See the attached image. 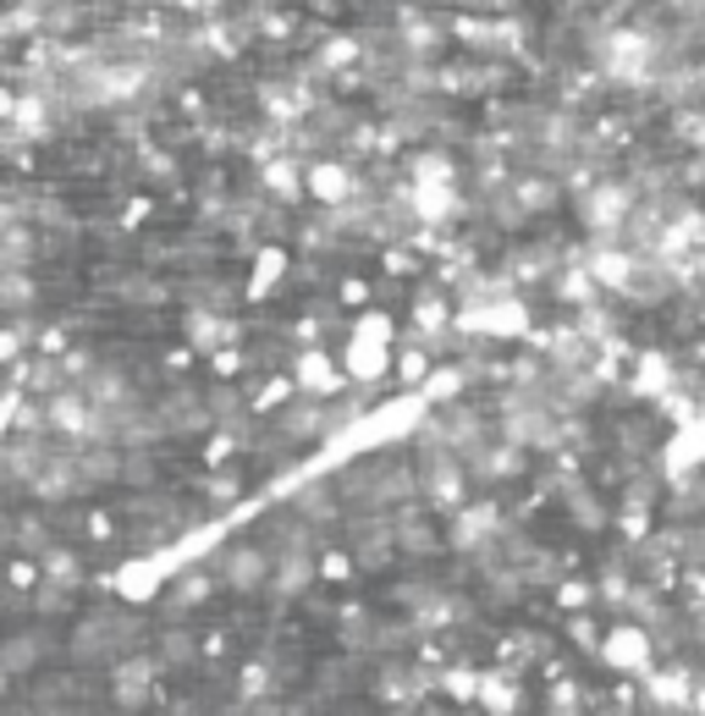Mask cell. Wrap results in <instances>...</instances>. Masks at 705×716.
Listing matches in <instances>:
<instances>
[{
  "label": "cell",
  "instance_id": "obj_1",
  "mask_svg": "<svg viewBox=\"0 0 705 716\" xmlns=\"http://www.w3.org/2000/svg\"><path fill=\"white\" fill-rule=\"evenodd\" d=\"M143 623L117 612V606H94L89 617H78V628L67 634V656L72 667H117L128 656H139Z\"/></svg>",
  "mask_w": 705,
  "mask_h": 716
},
{
  "label": "cell",
  "instance_id": "obj_2",
  "mask_svg": "<svg viewBox=\"0 0 705 716\" xmlns=\"http://www.w3.org/2000/svg\"><path fill=\"white\" fill-rule=\"evenodd\" d=\"M420 502L435 513H457L469 507V468L446 452V446H420Z\"/></svg>",
  "mask_w": 705,
  "mask_h": 716
},
{
  "label": "cell",
  "instance_id": "obj_3",
  "mask_svg": "<svg viewBox=\"0 0 705 716\" xmlns=\"http://www.w3.org/2000/svg\"><path fill=\"white\" fill-rule=\"evenodd\" d=\"M430 689H441V673H435V667H414L409 656L381 662V678H375V700H381V706L414 712V706H424Z\"/></svg>",
  "mask_w": 705,
  "mask_h": 716
},
{
  "label": "cell",
  "instance_id": "obj_4",
  "mask_svg": "<svg viewBox=\"0 0 705 716\" xmlns=\"http://www.w3.org/2000/svg\"><path fill=\"white\" fill-rule=\"evenodd\" d=\"M628 215H634V193L617 188V182H601V188H584L578 193V221L595 238H612L617 226H628Z\"/></svg>",
  "mask_w": 705,
  "mask_h": 716
},
{
  "label": "cell",
  "instance_id": "obj_5",
  "mask_svg": "<svg viewBox=\"0 0 705 716\" xmlns=\"http://www.w3.org/2000/svg\"><path fill=\"white\" fill-rule=\"evenodd\" d=\"M215 573H221V584L232 589V595H254V589H265L271 584V552L265 546H249V541H238V546H226L221 557H215Z\"/></svg>",
  "mask_w": 705,
  "mask_h": 716
},
{
  "label": "cell",
  "instance_id": "obj_6",
  "mask_svg": "<svg viewBox=\"0 0 705 716\" xmlns=\"http://www.w3.org/2000/svg\"><path fill=\"white\" fill-rule=\"evenodd\" d=\"M160 656H149V651H139V656H128V662H117L111 667V700L122 706V712H143L149 700H154V678H160Z\"/></svg>",
  "mask_w": 705,
  "mask_h": 716
},
{
  "label": "cell",
  "instance_id": "obj_7",
  "mask_svg": "<svg viewBox=\"0 0 705 716\" xmlns=\"http://www.w3.org/2000/svg\"><path fill=\"white\" fill-rule=\"evenodd\" d=\"M502 530V513L491 507V502H474V507H457L452 513V524H446V546L452 552H485L491 546V535Z\"/></svg>",
  "mask_w": 705,
  "mask_h": 716
},
{
  "label": "cell",
  "instance_id": "obj_8",
  "mask_svg": "<svg viewBox=\"0 0 705 716\" xmlns=\"http://www.w3.org/2000/svg\"><path fill=\"white\" fill-rule=\"evenodd\" d=\"M601 656H606L617 673H639V667H651V628H645V623H617V628L606 634Z\"/></svg>",
  "mask_w": 705,
  "mask_h": 716
},
{
  "label": "cell",
  "instance_id": "obj_9",
  "mask_svg": "<svg viewBox=\"0 0 705 716\" xmlns=\"http://www.w3.org/2000/svg\"><path fill=\"white\" fill-rule=\"evenodd\" d=\"M44 656H50V634H44V628H17V634L6 639V678L22 684Z\"/></svg>",
  "mask_w": 705,
  "mask_h": 716
},
{
  "label": "cell",
  "instance_id": "obj_10",
  "mask_svg": "<svg viewBox=\"0 0 705 716\" xmlns=\"http://www.w3.org/2000/svg\"><path fill=\"white\" fill-rule=\"evenodd\" d=\"M215 589H221V573H215V563H210V568L177 573V578H171V589H165V612H193V606H204Z\"/></svg>",
  "mask_w": 705,
  "mask_h": 716
},
{
  "label": "cell",
  "instance_id": "obj_11",
  "mask_svg": "<svg viewBox=\"0 0 705 716\" xmlns=\"http://www.w3.org/2000/svg\"><path fill=\"white\" fill-rule=\"evenodd\" d=\"M342 695H353V656L325 662V667L314 673V684H309V700H314V706H336Z\"/></svg>",
  "mask_w": 705,
  "mask_h": 716
},
{
  "label": "cell",
  "instance_id": "obj_12",
  "mask_svg": "<svg viewBox=\"0 0 705 716\" xmlns=\"http://www.w3.org/2000/svg\"><path fill=\"white\" fill-rule=\"evenodd\" d=\"M314 563H309V552H282L276 557V573H271V589L282 595V601H298L309 584H314Z\"/></svg>",
  "mask_w": 705,
  "mask_h": 716
},
{
  "label": "cell",
  "instance_id": "obj_13",
  "mask_svg": "<svg viewBox=\"0 0 705 716\" xmlns=\"http://www.w3.org/2000/svg\"><path fill=\"white\" fill-rule=\"evenodd\" d=\"M309 193L320 199V204H331V210H342L348 199H353V177L336 165V160H320L314 171H309Z\"/></svg>",
  "mask_w": 705,
  "mask_h": 716
},
{
  "label": "cell",
  "instance_id": "obj_14",
  "mask_svg": "<svg viewBox=\"0 0 705 716\" xmlns=\"http://www.w3.org/2000/svg\"><path fill=\"white\" fill-rule=\"evenodd\" d=\"M298 386L314 392V397H336V392H342V375H336V364H331L320 347H309V353L298 359Z\"/></svg>",
  "mask_w": 705,
  "mask_h": 716
},
{
  "label": "cell",
  "instance_id": "obj_15",
  "mask_svg": "<svg viewBox=\"0 0 705 716\" xmlns=\"http://www.w3.org/2000/svg\"><path fill=\"white\" fill-rule=\"evenodd\" d=\"M397 518V552L403 557H430V552H441V535L424 524L414 507H403V513H392Z\"/></svg>",
  "mask_w": 705,
  "mask_h": 716
},
{
  "label": "cell",
  "instance_id": "obj_16",
  "mask_svg": "<svg viewBox=\"0 0 705 716\" xmlns=\"http://www.w3.org/2000/svg\"><path fill=\"white\" fill-rule=\"evenodd\" d=\"M480 706H485V716H513L518 712V684H513L507 673H485V684H480Z\"/></svg>",
  "mask_w": 705,
  "mask_h": 716
},
{
  "label": "cell",
  "instance_id": "obj_17",
  "mask_svg": "<svg viewBox=\"0 0 705 716\" xmlns=\"http://www.w3.org/2000/svg\"><path fill=\"white\" fill-rule=\"evenodd\" d=\"M39 568H44L50 584H67V589H78V584H83V563H78L67 546H50V552L39 557Z\"/></svg>",
  "mask_w": 705,
  "mask_h": 716
},
{
  "label": "cell",
  "instance_id": "obj_18",
  "mask_svg": "<svg viewBox=\"0 0 705 716\" xmlns=\"http://www.w3.org/2000/svg\"><path fill=\"white\" fill-rule=\"evenodd\" d=\"M513 199H518L530 215H546V210L557 204V182H546V177H524V182L513 188Z\"/></svg>",
  "mask_w": 705,
  "mask_h": 716
},
{
  "label": "cell",
  "instance_id": "obj_19",
  "mask_svg": "<svg viewBox=\"0 0 705 716\" xmlns=\"http://www.w3.org/2000/svg\"><path fill=\"white\" fill-rule=\"evenodd\" d=\"M199 651H204V645H199L188 628H165V634H160V662H165V667H188Z\"/></svg>",
  "mask_w": 705,
  "mask_h": 716
},
{
  "label": "cell",
  "instance_id": "obj_20",
  "mask_svg": "<svg viewBox=\"0 0 705 716\" xmlns=\"http://www.w3.org/2000/svg\"><path fill=\"white\" fill-rule=\"evenodd\" d=\"M480 684H485V673H469V667H452V673H441V695H446L452 706H469V700H480Z\"/></svg>",
  "mask_w": 705,
  "mask_h": 716
},
{
  "label": "cell",
  "instance_id": "obj_21",
  "mask_svg": "<svg viewBox=\"0 0 705 716\" xmlns=\"http://www.w3.org/2000/svg\"><path fill=\"white\" fill-rule=\"evenodd\" d=\"M271 684H276V678H271V662L260 656V662H249V667H243V684H238V700H243V706H260V700L271 695Z\"/></svg>",
  "mask_w": 705,
  "mask_h": 716
},
{
  "label": "cell",
  "instance_id": "obj_22",
  "mask_svg": "<svg viewBox=\"0 0 705 716\" xmlns=\"http://www.w3.org/2000/svg\"><path fill=\"white\" fill-rule=\"evenodd\" d=\"M567 513H578V530H601L606 524V507L584 491V485H573V496H567Z\"/></svg>",
  "mask_w": 705,
  "mask_h": 716
},
{
  "label": "cell",
  "instance_id": "obj_23",
  "mask_svg": "<svg viewBox=\"0 0 705 716\" xmlns=\"http://www.w3.org/2000/svg\"><path fill=\"white\" fill-rule=\"evenodd\" d=\"M595 601H601V589H595V584H557V606H563L567 617H578V612H590V606H595Z\"/></svg>",
  "mask_w": 705,
  "mask_h": 716
},
{
  "label": "cell",
  "instance_id": "obj_24",
  "mask_svg": "<svg viewBox=\"0 0 705 716\" xmlns=\"http://www.w3.org/2000/svg\"><path fill=\"white\" fill-rule=\"evenodd\" d=\"M265 182L276 188V199H298V188H303L292 160H271V165H265Z\"/></svg>",
  "mask_w": 705,
  "mask_h": 716
},
{
  "label": "cell",
  "instance_id": "obj_25",
  "mask_svg": "<svg viewBox=\"0 0 705 716\" xmlns=\"http://www.w3.org/2000/svg\"><path fill=\"white\" fill-rule=\"evenodd\" d=\"M424 375H430V359H424V347H403V359H397V381H403V386H420Z\"/></svg>",
  "mask_w": 705,
  "mask_h": 716
},
{
  "label": "cell",
  "instance_id": "obj_26",
  "mask_svg": "<svg viewBox=\"0 0 705 716\" xmlns=\"http://www.w3.org/2000/svg\"><path fill=\"white\" fill-rule=\"evenodd\" d=\"M28 298H33L28 276H22V271H6V309H11V314H22V309H28Z\"/></svg>",
  "mask_w": 705,
  "mask_h": 716
},
{
  "label": "cell",
  "instance_id": "obj_27",
  "mask_svg": "<svg viewBox=\"0 0 705 716\" xmlns=\"http://www.w3.org/2000/svg\"><path fill=\"white\" fill-rule=\"evenodd\" d=\"M353 563H359V557H342V552H325V557H320V573H325V578H348V573H353Z\"/></svg>",
  "mask_w": 705,
  "mask_h": 716
},
{
  "label": "cell",
  "instance_id": "obj_28",
  "mask_svg": "<svg viewBox=\"0 0 705 716\" xmlns=\"http://www.w3.org/2000/svg\"><path fill=\"white\" fill-rule=\"evenodd\" d=\"M286 392H292V381H271L265 392H254V409H276V403H282Z\"/></svg>",
  "mask_w": 705,
  "mask_h": 716
},
{
  "label": "cell",
  "instance_id": "obj_29",
  "mask_svg": "<svg viewBox=\"0 0 705 716\" xmlns=\"http://www.w3.org/2000/svg\"><path fill=\"white\" fill-rule=\"evenodd\" d=\"M342 303H370V286L364 282H342Z\"/></svg>",
  "mask_w": 705,
  "mask_h": 716
},
{
  "label": "cell",
  "instance_id": "obj_30",
  "mask_svg": "<svg viewBox=\"0 0 705 716\" xmlns=\"http://www.w3.org/2000/svg\"><path fill=\"white\" fill-rule=\"evenodd\" d=\"M226 651H232L226 634H210V639H204V656H226Z\"/></svg>",
  "mask_w": 705,
  "mask_h": 716
},
{
  "label": "cell",
  "instance_id": "obj_31",
  "mask_svg": "<svg viewBox=\"0 0 705 716\" xmlns=\"http://www.w3.org/2000/svg\"><path fill=\"white\" fill-rule=\"evenodd\" d=\"M684 584H689V595H701L705 601V568H689L684 573Z\"/></svg>",
  "mask_w": 705,
  "mask_h": 716
},
{
  "label": "cell",
  "instance_id": "obj_32",
  "mask_svg": "<svg viewBox=\"0 0 705 716\" xmlns=\"http://www.w3.org/2000/svg\"><path fill=\"white\" fill-rule=\"evenodd\" d=\"M397 716H424V706H414V712H397Z\"/></svg>",
  "mask_w": 705,
  "mask_h": 716
},
{
  "label": "cell",
  "instance_id": "obj_33",
  "mask_svg": "<svg viewBox=\"0 0 705 716\" xmlns=\"http://www.w3.org/2000/svg\"><path fill=\"white\" fill-rule=\"evenodd\" d=\"M128 716H133V712H128ZM139 716H143V712H139Z\"/></svg>",
  "mask_w": 705,
  "mask_h": 716
}]
</instances>
